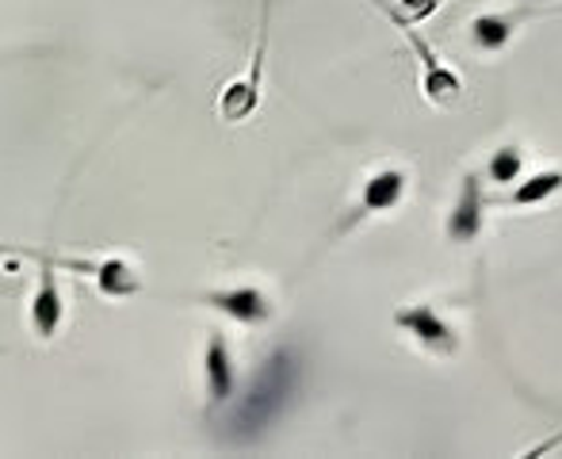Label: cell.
<instances>
[{
	"label": "cell",
	"instance_id": "52a82bcc",
	"mask_svg": "<svg viewBox=\"0 0 562 459\" xmlns=\"http://www.w3.org/2000/svg\"><path fill=\"white\" fill-rule=\"evenodd\" d=\"M406 172L402 169H379L375 177H368L363 180V192H360V200H356V208L348 211L345 219H340V226L334 229V237L337 234H348L352 226H360L363 219H371V215H383V211H394L402 200H406Z\"/></svg>",
	"mask_w": 562,
	"mask_h": 459
},
{
	"label": "cell",
	"instance_id": "7c38bea8",
	"mask_svg": "<svg viewBox=\"0 0 562 459\" xmlns=\"http://www.w3.org/2000/svg\"><path fill=\"white\" fill-rule=\"evenodd\" d=\"M559 445H562V433H555V437H548L543 445H536L532 452H536V456H543V452H551V448H559Z\"/></svg>",
	"mask_w": 562,
	"mask_h": 459
},
{
	"label": "cell",
	"instance_id": "8fae6325",
	"mask_svg": "<svg viewBox=\"0 0 562 459\" xmlns=\"http://www.w3.org/2000/svg\"><path fill=\"white\" fill-rule=\"evenodd\" d=\"M520 169H525V154L517 146H505L490 161V180L494 184H513V180H520Z\"/></svg>",
	"mask_w": 562,
	"mask_h": 459
},
{
	"label": "cell",
	"instance_id": "5b68a950",
	"mask_svg": "<svg viewBox=\"0 0 562 459\" xmlns=\"http://www.w3.org/2000/svg\"><path fill=\"white\" fill-rule=\"evenodd\" d=\"M562 4H520L513 12H486L471 20V38L479 51L497 54L509 46V38L517 35L520 27H528L532 20H543V15H559Z\"/></svg>",
	"mask_w": 562,
	"mask_h": 459
},
{
	"label": "cell",
	"instance_id": "3957f363",
	"mask_svg": "<svg viewBox=\"0 0 562 459\" xmlns=\"http://www.w3.org/2000/svg\"><path fill=\"white\" fill-rule=\"evenodd\" d=\"M268 35H272V0H260L257 15V43L249 54V69L223 89L218 97V119L223 123H245L260 108V92H265V58H268Z\"/></svg>",
	"mask_w": 562,
	"mask_h": 459
},
{
	"label": "cell",
	"instance_id": "8992f818",
	"mask_svg": "<svg viewBox=\"0 0 562 459\" xmlns=\"http://www.w3.org/2000/svg\"><path fill=\"white\" fill-rule=\"evenodd\" d=\"M394 329H402L406 337H414V342L432 356H456L459 352L456 326H448V322L437 314V306H429V303H414V306L394 311Z\"/></svg>",
	"mask_w": 562,
	"mask_h": 459
},
{
	"label": "cell",
	"instance_id": "ba28073f",
	"mask_svg": "<svg viewBox=\"0 0 562 459\" xmlns=\"http://www.w3.org/2000/svg\"><path fill=\"white\" fill-rule=\"evenodd\" d=\"M482 226H486V192H482L479 172H467L445 219V237L451 245H467L482 234Z\"/></svg>",
	"mask_w": 562,
	"mask_h": 459
},
{
	"label": "cell",
	"instance_id": "6da1fadb",
	"mask_svg": "<svg viewBox=\"0 0 562 459\" xmlns=\"http://www.w3.org/2000/svg\"><path fill=\"white\" fill-rule=\"evenodd\" d=\"M0 253L35 265V291H31L27 326L38 342H54L61 334V326H66V295H61L58 272L85 276L104 299H134L146 291L138 268L123 257H69V253H58L54 245L35 249V245H15V242H0Z\"/></svg>",
	"mask_w": 562,
	"mask_h": 459
},
{
	"label": "cell",
	"instance_id": "9c48e42d",
	"mask_svg": "<svg viewBox=\"0 0 562 459\" xmlns=\"http://www.w3.org/2000/svg\"><path fill=\"white\" fill-rule=\"evenodd\" d=\"M203 391H207L211 406H229L237 394V368H234V352L223 329H211L207 348H203Z\"/></svg>",
	"mask_w": 562,
	"mask_h": 459
},
{
	"label": "cell",
	"instance_id": "7a4b0ae2",
	"mask_svg": "<svg viewBox=\"0 0 562 459\" xmlns=\"http://www.w3.org/2000/svg\"><path fill=\"white\" fill-rule=\"evenodd\" d=\"M299 379H303V360H299V352L291 345L276 348V352L260 363L257 376H252L249 391L229 410V417H226L229 440L249 445V440H257L265 429H272L283 410L291 406V399L299 394Z\"/></svg>",
	"mask_w": 562,
	"mask_h": 459
},
{
	"label": "cell",
	"instance_id": "30bf717a",
	"mask_svg": "<svg viewBox=\"0 0 562 459\" xmlns=\"http://www.w3.org/2000/svg\"><path fill=\"white\" fill-rule=\"evenodd\" d=\"M562 192V172L559 169H543L536 172V177H528L525 184H517L509 195H505V208H540V203H548L551 195Z\"/></svg>",
	"mask_w": 562,
	"mask_h": 459
},
{
	"label": "cell",
	"instance_id": "277c9868",
	"mask_svg": "<svg viewBox=\"0 0 562 459\" xmlns=\"http://www.w3.org/2000/svg\"><path fill=\"white\" fill-rule=\"evenodd\" d=\"M188 299H192L195 306L218 311L223 318L237 322V326H265V322H272V314H276L268 291L252 288V283H229V288L192 291Z\"/></svg>",
	"mask_w": 562,
	"mask_h": 459
}]
</instances>
